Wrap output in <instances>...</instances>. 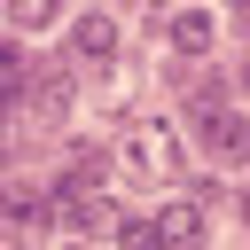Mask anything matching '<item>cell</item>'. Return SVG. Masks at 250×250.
<instances>
[{
  "instance_id": "7",
  "label": "cell",
  "mask_w": 250,
  "mask_h": 250,
  "mask_svg": "<svg viewBox=\"0 0 250 250\" xmlns=\"http://www.w3.org/2000/svg\"><path fill=\"white\" fill-rule=\"evenodd\" d=\"M70 47H78V55H94V62H102V55H117V23H109V16H78V23H70Z\"/></svg>"
},
{
  "instance_id": "1",
  "label": "cell",
  "mask_w": 250,
  "mask_h": 250,
  "mask_svg": "<svg viewBox=\"0 0 250 250\" xmlns=\"http://www.w3.org/2000/svg\"><path fill=\"white\" fill-rule=\"evenodd\" d=\"M125 164H133V172H148V180H172V172H180L172 125H164V117H141V125H125Z\"/></svg>"
},
{
  "instance_id": "5",
  "label": "cell",
  "mask_w": 250,
  "mask_h": 250,
  "mask_svg": "<svg viewBox=\"0 0 250 250\" xmlns=\"http://www.w3.org/2000/svg\"><path fill=\"white\" fill-rule=\"evenodd\" d=\"M164 31H172V47H180V55H188V62H203V55H211V47H219V23H211V16H203V8H188V16H172V23H164Z\"/></svg>"
},
{
  "instance_id": "6",
  "label": "cell",
  "mask_w": 250,
  "mask_h": 250,
  "mask_svg": "<svg viewBox=\"0 0 250 250\" xmlns=\"http://www.w3.org/2000/svg\"><path fill=\"white\" fill-rule=\"evenodd\" d=\"M203 141H211V156H250V117H242V109H227V117H211V125H203Z\"/></svg>"
},
{
  "instance_id": "8",
  "label": "cell",
  "mask_w": 250,
  "mask_h": 250,
  "mask_svg": "<svg viewBox=\"0 0 250 250\" xmlns=\"http://www.w3.org/2000/svg\"><path fill=\"white\" fill-rule=\"evenodd\" d=\"M211 117H227V78H195V94H188V125L203 133Z\"/></svg>"
},
{
  "instance_id": "11",
  "label": "cell",
  "mask_w": 250,
  "mask_h": 250,
  "mask_svg": "<svg viewBox=\"0 0 250 250\" xmlns=\"http://www.w3.org/2000/svg\"><path fill=\"white\" fill-rule=\"evenodd\" d=\"M234 203H242V219H250V180H242V188H234Z\"/></svg>"
},
{
  "instance_id": "9",
  "label": "cell",
  "mask_w": 250,
  "mask_h": 250,
  "mask_svg": "<svg viewBox=\"0 0 250 250\" xmlns=\"http://www.w3.org/2000/svg\"><path fill=\"white\" fill-rule=\"evenodd\" d=\"M117 250H164L156 242V219H117Z\"/></svg>"
},
{
  "instance_id": "10",
  "label": "cell",
  "mask_w": 250,
  "mask_h": 250,
  "mask_svg": "<svg viewBox=\"0 0 250 250\" xmlns=\"http://www.w3.org/2000/svg\"><path fill=\"white\" fill-rule=\"evenodd\" d=\"M234 86H250V55H242V62H234Z\"/></svg>"
},
{
  "instance_id": "2",
  "label": "cell",
  "mask_w": 250,
  "mask_h": 250,
  "mask_svg": "<svg viewBox=\"0 0 250 250\" xmlns=\"http://www.w3.org/2000/svg\"><path fill=\"white\" fill-rule=\"evenodd\" d=\"M23 109H31L39 125H62V117H70V70H62V62H39V78H31V94H23Z\"/></svg>"
},
{
  "instance_id": "4",
  "label": "cell",
  "mask_w": 250,
  "mask_h": 250,
  "mask_svg": "<svg viewBox=\"0 0 250 250\" xmlns=\"http://www.w3.org/2000/svg\"><path fill=\"white\" fill-rule=\"evenodd\" d=\"M47 219H55V195H39V188H8V227H16V242H39Z\"/></svg>"
},
{
  "instance_id": "12",
  "label": "cell",
  "mask_w": 250,
  "mask_h": 250,
  "mask_svg": "<svg viewBox=\"0 0 250 250\" xmlns=\"http://www.w3.org/2000/svg\"><path fill=\"white\" fill-rule=\"evenodd\" d=\"M62 250H78V242H62Z\"/></svg>"
},
{
  "instance_id": "3",
  "label": "cell",
  "mask_w": 250,
  "mask_h": 250,
  "mask_svg": "<svg viewBox=\"0 0 250 250\" xmlns=\"http://www.w3.org/2000/svg\"><path fill=\"white\" fill-rule=\"evenodd\" d=\"M156 242H164V250H203V203H195V195L164 203V211H156Z\"/></svg>"
}]
</instances>
